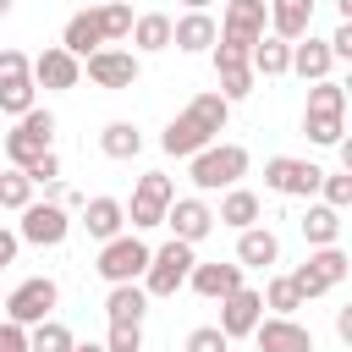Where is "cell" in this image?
<instances>
[{
    "label": "cell",
    "mask_w": 352,
    "mask_h": 352,
    "mask_svg": "<svg viewBox=\"0 0 352 352\" xmlns=\"http://www.w3.org/2000/svg\"><path fill=\"white\" fill-rule=\"evenodd\" d=\"M226 121H231V104H226L214 88H204V94H192L187 110L160 132V148H165L170 160H192L198 148H209V143L226 132Z\"/></svg>",
    "instance_id": "obj_1"
},
{
    "label": "cell",
    "mask_w": 352,
    "mask_h": 352,
    "mask_svg": "<svg viewBox=\"0 0 352 352\" xmlns=\"http://www.w3.org/2000/svg\"><path fill=\"white\" fill-rule=\"evenodd\" d=\"M192 187L198 192H226V187H242V176H248V148L242 143H209V148H198L192 154Z\"/></svg>",
    "instance_id": "obj_2"
},
{
    "label": "cell",
    "mask_w": 352,
    "mask_h": 352,
    "mask_svg": "<svg viewBox=\"0 0 352 352\" xmlns=\"http://www.w3.org/2000/svg\"><path fill=\"white\" fill-rule=\"evenodd\" d=\"M148 242L138 236V231H121V236H110V242H99V258H94V270H99V280L104 286H132V280H143V270H148Z\"/></svg>",
    "instance_id": "obj_3"
},
{
    "label": "cell",
    "mask_w": 352,
    "mask_h": 352,
    "mask_svg": "<svg viewBox=\"0 0 352 352\" xmlns=\"http://www.w3.org/2000/svg\"><path fill=\"white\" fill-rule=\"evenodd\" d=\"M192 264H198V253H192L187 242H176V236H170V242H160V248L148 253V270H143V280H138V286H143L148 297H176V292L187 286Z\"/></svg>",
    "instance_id": "obj_4"
},
{
    "label": "cell",
    "mask_w": 352,
    "mask_h": 352,
    "mask_svg": "<svg viewBox=\"0 0 352 352\" xmlns=\"http://www.w3.org/2000/svg\"><path fill=\"white\" fill-rule=\"evenodd\" d=\"M55 302H60V286H55L50 275H28L22 286H11V292H6V302H0V314H6L11 324H22V330H33V324H44V319H55Z\"/></svg>",
    "instance_id": "obj_5"
},
{
    "label": "cell",
    "mask_w": 352,
    "mask_h": 352,
    "mask_svg": "<svg viewBox=\"0 0 352 352\" xmlns=\"http://www.w3.org/2000/svg\"><path fill=\"white\" fill-rule=\"evenodd\" d=\"M55 148V116L50 110H28V116H16V126L6 132V160H11V170H28L38 154H50Z\"/></svg>",
    "instance_id": "obj_6"
},
{
    "label": "cell",
    "mask_w": 352,
    "mask_h": 352,
    "mask_svg": "<svg viewBox=\"0 0 352 352\" xmlns=\"http://www.w3.org/2000/svg\"><path fill=\"white\" fill-rule=\"evenodd\" d=\"M346 270H352V258H346V253H341V242H336V248H314V253H308L286 280L297 286V297H302V302H314V297H324L330 286H341V280H346Z\"/></svg>",
    "instance_id": "obj_7"
},
{
    "label": "cell",
    "mask_w": 352,
    "mask_h": 352,
    "mask_svg": "<svg viewBox=\"0 0 352 352\" xmlns=\"http://www.w3.org/2000/svg\"><path fill=\"white\" fill-rule=\"evenodd\" d=\"M170 198H176V182H170L165 170H148V176H138V187H132V204H121V209H126L132 231H154V226H165V209H170Z\"/></svg>",
    "instance_id": "obj_8"
},
{
    "label": "cell",
    "mask_w": 352,
    "mask_h": 352,
    "mask_svg": "<svg viewBox=\"0 0 352 352\" xmlns=\"http://www.w3.org/2000/svg\"><path fill=\"white\" fill-rule=\"evenodd\" d=\"M72 236V214H66V204H55V198H33L28 209H22V220H16V242H33V248H60Z\"/></svg>",
    "instance_id": "obj_9"
},
{
    "label": "cell",
    "mask_w": 352,
    "mask_h": 352,
    "mask_svg": "<svg viewBox=\"0 0 352 352\" xmlns=\"http://www.w3.org/2000/svg\"><path fill=\"white\" fill-rule=\"evenodd\" d=\"M319 176H324V170H319L314 160H292V154L264 160V187H270V192H280V198H308V204H314Z\"/></svg>",
    "instance_id": "obj_10"
},
{
    "label": "cell",
    "mask_w": 352,
    "mask_h": 352,
    "mask_svg": "<svg viewBox=\"0 0 352 352\" xmlns=\"http://www.w3.org/2000/svg\"><path fill=\"white\" fill-rule=\"evenodd\" d=\"M82 72H88V82H94V88L121 94V88H132V82H138V72H143V66H138V55H132V50H110V44H104V50H94V55L82 60Z\"/></svg>",
    "instance_id": "obj_11"
},
{
    "label": "cell",
    "mask_w": 352,
    "mask_h": 352,
    "mask_svg": "<svg viewBox=\"0 0 352 352\" xmlns=\"http://www.w3.org/2000/svg\"><path fill=\"white\" fill-rule=\"evenodd\" d=\"M258 319H264V297L253 292V286H236L231 297H220V336L226 341H236V336H253L258 330Z\"/></svg>",
    "instance_id": "obj_12"
},
{
    "label": "cell",
    "mask_w": 352,
    "mask_h": 352,
    "mask_svg": "<svg viewBox=\"0 0 352 352\" xmlns=\"http://www.w3.org/2000/svg\"><path fill=\"white\" fill-rule=\"evenodd\" d=\"M270 33V11H264V0H226V16H220V38H231V44H258Z\"/></svg>",
    "instance_id": "obj_13"
},
{
    "label": "cell",
    "mask_w": 352,
    "mask_h": 352,
    "mask_svg": "<svg viewBox=\"0 0 352 352\" xmlns=\"http://www.w3.org/2000/svg\"><path fill=\"white\" fill-rule=\"evenodd\" d=\"M77 82H82V60H77V55H66L60 44H50V50H38V55H33V88L66 94V88H77Z\"/></svg>",
    "instance_id": "obj_14"
},
{
    "label": "cell",
    "mask_w": 352,
    "mask_h": 352,
    "mask_svg": "<svg viewBox=\"0 0 352 352\" xmlns=\"http://www.w3.org/2000/svg\"><path fill=\"white\" fill-rule=\"evenodd\" d=\"M165 226H170V236H176V242L198 248V242L214 231V209H209L204 198H170V209H165Z\"/></svg>",
    "instance_id": "obj_15"
},
{
    "label": "cell",
    "mask_w": 352,
    "mask_h": 352,
    "mask_svg": "<svg viewBox=\"0 0 352 352\" xmlns=\"http://www.w3.org/2000/svg\"><path fill=\"white\" fill-rule=\"evenodd\" d=\"M253 341H258V352H314V330L297 319H275V314L258 319Z\"/></svg>",
    "instance_id": "obj_16"
},
{
    "label": "cell",
    "mask_w": 352,
    "mask_h": 352,
    "mask_svg": "<svg viewBox=\"0 0 352 352\" xmlns=\"http://www.w3.org/2000/svg\"><path fill=\"white\" fill-rule=\"evenodd\" d=\"M264 11H270V33L286 44L314 33V0H264Z\"/></svg>",
    "instance_id": "obj_17"
},
{
    "label": "cell",
    "mask_w": 352,
    "mask_h": 352,
    "mask_svg": "<svg viewBox=\"0 0 352 352\" xmlns=\"http://www.w3.org/2000/svg\"><path fill=\"white\" fill-rule=\"evenodd\" d=\"M187 286H192L198 297H209V302H220V297H231V292L242 286V264H220V258H209V264H192V275H187Z\"/></svg>",
    "instance_id": "obj_18"
},
{
    "label": "cell",
    "mask_w": 352,
    "mask_h": 352,
    "mask_svg": "<svg viewBox=\"0 0 352 352\" xmlns=\"http://www.w3.org/2000/svg\"><path fill=\"white\" fill-rule=\"evenodd\" d=\"M214 38H220V28H214V16H209V11H187V16H176V22H170V44H176V50H187V55L214 50Z\"/></svg>",
    "instance_id": "obj_19"
},
{
    "label": "cell",
    "mask_w": 352,
    "mask_h": 352,
    "mask_svg": "<svg viewBox=\"0 0 352 352\" xmlns=\"http://www.w3.org/2000/svg\"><path fill=\"white\" fill-rule=\"evenodd\" d=\"M275 258H280V236H275L270 226L236 231V264H242V270H270Z\"/></svg>",
    "instance_id": "obj_20"
},
{
    "label": "cell",
    "mask_w": 352,
    "mask_h": 352,
    "mask_svg": "<svg viewBox=\"0 0 352 352\" xmlns=\"http://www.w3.org/2000/svg\"><path fill=\"white\" fill-rule=\"evenodd\" d=\"M77 226H82L94 242H110V236H121V226H126V209H121V198H88Z\"/></svg>",
    "instance_id": "obj_21"
},
{
    "label": "cell",
    "mask_w": 352,
    "mask_h": 352,
    "mask_svg": "<svg viewBox=\"0 0 352 352\" xmlns=\"http://www.w3.org/2000/svg\"><path fill=\"white\" fill-rule=\"evenodd\" d=\"M60 50H66V55H77V60H88L94 50H104L99 16H94V11H77V16H66V28H60Z\"/></svg>",
    "instance_id": "obj_22"
},
{
    "label": "cell",
    "mask_w": 352,
    "mask_h": 352,
    "mask_svg": "<svg viewBox=\"0 0 352 352\" xmlns=\"http://www.w3.org/2000/svg\"><path fill=\"white\" fill-rule=\"evenodd\" d=\"M330 66H336V60H330V44H324V38L302 33V38L292 44V72H297L302 82H324V77H330Z\"/></svg>",
    "instance_id": "obj_23"
},
{
    "label": "cell",
    "mask_w": 352,
    "mask_h": 352,
    "mask_svg": "<svg viewBox=\"0 0 352 352\" xmlns=\"http://www.w3.org/2000/svg\"><path fill=\"white\" fill-rule=\"evenodd\" d=\"M258 214H264L258 192H248V187H226V198H220V209H214V226L248 231V226H258Z\"/></svg>",
    "instance_id": "obj_24"
},
{
    "label": "cell",
    "mask_w": 352,
    "mask_h": 352,
    "mask_svg": "<svg viewBox=\"0 0 352 352\" xmlns=\"http://www.w3.org/2000/svg\"><path fill=\"white\" fill-rule=\"evenodd\" d=\"M248 66H253V77H286V72H292V44L275 38V33H264V38L248 50Z\"/></svg>",
    "instance_id": "obj_25"
},
{
    "label": "cell",
    "mask_w": 352,
    "mask_h": 352,
    "mask_svg": "<svg viewBox=\"0 0 352 352\" xmlns=\"http://www.w3.org/2000/svg\"><path fill=\"white\" fill-rule=\"evenodd\" d=\"M297 226H302L308 248H336L341 242V209H330V204H308V214Z\"/></svg>",
    "instance_id": "obj_26"
},
{
    "label": "cell",
    "mask_w": 352,
    "mask_h": 352,
    "mask_svg": "<svg viewBox=\"0 0 352 352\" xmlns=\"http://www.w3.org/2000/svg\"><path fill=\"white\" fill-rule=\"evenodd\" d=\"M104 314H110V324H143V314H148V292H143L138 280H132V286H110Z\"/></svg>",
    "instance_id": "obj_27"
},
{
    "label": "cell",
    "mask_w": 352,
    "mask_h": 352,
    "mask_svg": "<svg viewBox=\"0 0 352 352\" xmlns=\"http://www.w3.org/2000/svg\"><path fill=\"white\" fill-rule=\"evenodd\" d=\"M126 38L138 44V55L170 50V16H165V11H143V16H132V33H126Z\"/></svg>",
    "instance_id": "obj_28"
},
{
    "label": "cell",
    "mask_w": 352,
    "mask_h": 352,
    "mask_svg": "<svg viewBox=\"0 0 352 352\" xmlns=\"http://www.w3.org/2000/svg\"><path fill=\"white\" fill-rule=\"evenodd\" d=\"M99 148H104V160H138L143 132H138L132 121H110V126L99 132Z\"/></svg>",
    "instance_id": "obj_29"
},
{
    "label": "cell",
    "mask_w": 352,
    "mask_h": 352,
    "mask_svg": "<svg viewBox=\"0 0 352 352\" xmlns=\"http://www.w3.org/2000/svg\"><path fill=\"white\" fill-rule=\"evenodd\" d=\"M38 104V88H33V77H0V116H28Z\"/></svg>",
    "instance_id": "obj_30"
},
{
    "label": "cell",
    "mask_w": 352,
    "mask_h": 352,
    "mask_svg": "<svg viewBox=\"0 0 352 352\" xmlns=\"http://www.w3.org/2000/svg\"><path fill=\"white\" fill-rule=\"evenodd\" d=\"M302 116H346V88H341L336 77L308 82V110H302Z\"/></svg>",
    "instance_id": "obj_31"
},
{
    "label": "cell",
    "mask_w": 352,
    "mask_h": 352,
    "mask_svg": "<svg viewBox=\"0 0 352 352\" xmlns=\"http://www.w3.org/2000/svg\"><path fill=\"white\" fill-rule=\"evenodd\" d=\"M72 330L60 324V319H44V324H33L28 330V352H72Z\"/></svg>",
    "instance_id": "obj_32"
},
{
    "label": "cell",
    "mask_w": 352,
    "mask_h": 352,
    "mask_svg": "<svg viewBox=\"0 0 352 352\" xmlns=\"http://www.w3.org/2000/svg\"><path fill=\"white\" fill-rule=\"evenodd\" d=\"M94 16H99V33H104V44L132 33V6H126V0H104V6H94Z\"/></svg>",
    "instance_id": "obj_33"
},
{
    "label": "cell",
    "mask_w": 352,
    "mask_h": 352,
    "mask_svg": "<svg viewBox=\"0 0 352 352\" xmlns=\"http://www.w3.org/2000/svg\"><path fill=\"white\" fill-rule=\"evenodd\" d=\"M258 297H264V308H275V319H297V308H302V297H297V286L286 275H275Z\"/></svg>",
    "instance_id": "obj_34"
},
{
    "label": "cell",
    "mask_w": 352,
    "mask_h": 352,
    "mask_svg": "<svg viewBox=\"0 0 352 352\" xmlns=\"http://www.w3.org/2000/svg\"><path fill=\"white\" fill-rule=\"evenodd\" d=\"M33 204V182H28V170H0V209H28Z\"/></svg>",
    "instance_id": "obj_35"
},
{
    "label": "cell",
    "mask_w": 352,
    "mask_h": 352,
    "mask_svg": "<svg viewBox=\"0 0 352 352\" xmlns=\"http://www.w3.org/2000/svg\"><path fill=\"white\" fill-rule=\"evenodd\" d=\"M302 132H308V143L336 148V143H341V132H346V116H302Z\"/></svg>",
    "instance_id": "obj_36"
},
{
    "label": "cell",
    "mask_w": 352,
    "mask_h": 352,
    "mask_svg": "<svg viewBox=\"0 0 352 352\" xmlns=\"http://www.w3.org/2000/svg\"><path fill=\"white\" fill-rule=\"evenodd\" d=\"M319 204L352 209V170H324V176H319Z\"/></svg>",
    "instance_id": "obj_37"
},
{
    "label": "cell",
    "mask_w": 352,
    "mask_h": 352,
    "mask_svg": "<svg viewBox=\"0 0 352 352\" xmlns=\"http://www.w3.org/2000/svg\"><path fill=\"white\" fill-rule=\"evenodd\" d=\"M104 352H143V324H110Z\"/></svg>",
    "instance_id": "obj_38"
},
{
    "label": "cell",
    "mask_w": 352,
    "mask_h": 352,
    "mask_svg": "<svg viewBox=\"0 0 352 352\" xmlns=\"http://www.w3.org/2000/svg\"><path fill=\"white\" fill-rule=\"evenodd\" d=\"M28 182H33V187H55V182H60V154H55V148L38 154V160L28 165Z\"/></svg>",
    "instance_id": "obj_39"
},
{
    "label": "cell",
    "mask_w": 352,
    "mask_h": 352,
    "mask_svg": "<svg viewBox=\"0 0 352 352\" xmlns=\"http://www.w3.org/2000/svg\"><path fill=\"white\" fill-rule=\"evenodd\" d=\"M187 352H231V341H226L214 324H198V330L187 336Z\"/></svg>",
    "instance_id": "obj_40"
},
{
    "label": "cell",
    "mask_w": 352,
    "mask_h": 352,
    "mask_svg": "<svg viewBox=\"0 0 352 352\" xmlns=\"http://www.w3.org/2000/svg\"><path fill=\"white\" fill-rule=\"evenodd\" d=\"M0 77H33V60L22 50H0Z\"/></svg>",
    "instance_id": "obj_41"
},
{
    "label": "cell",
    "mask_w": 352,
    "mask_h": 352,
    "mask_svg": "<svg viewBox=\"0 0 352 352\" xmlns=\"http://www.w3.org/2000/svg\"><path fill=\"white\" fill-rule=\"evenodd\" d=\"M324 44H330V60H352V22H341Z\"/></svg>",
    "instance_id": "obj_42"
},
{
    "label": "cell",
    "mask_w": 352,
    "mask_h": 352,
    "mask_svg": "<svg viewBox=\"0 0 352 352\" xmlns=\"http://www.w3.org/2000/svg\"><path fill=\"white\" fill-rule=\"evenodd\" d=\"M0 352H28V330L11 324V319H0Z\"/></svg>",
    "instance_id": "obj_43"
},
{
    "label": "cell",
    "mask_w": 352,
    "mask_h": 352,
    "mask_svg": "<svg viewBox=\"0 0 352 352\" xmlns=\"http://www.w3.org/2000/svg\"><path fill=\"white\" fill-rule=\"evenodd\" d=\"M16 248H22V242H16V231H6V226H0V270H6V264H16Z\"/></svg>",
    "instance_id": "obj_44"
},
{
    "label": "cell",
    "mask_w": 352,
    "mask_h": 352,
    "mask_svg": "<svg viewBox=\"0 0 352 352\" xmlns=\"http://www.w3.org/2000/svg\"><path fill=\"white\" fill-rule=\"evenodd\" d=\"M336 336L352 341V308H336Z\"/></svg>",
    "instance_id": "obj_45"
},
{
    "label": "cell",
    "mask_w": 352,
    "mask_h": 352,
    "mask_svg": "<svg viewBox=\"0 0 352 352\" xmlns=\"http://www.w3.org/2000/svg\"><path fill=\"white\" fill-rule=\"evenodd\" d=\"M72 352H104V341H72Z\"/></svg>",
    "instance_id": "obj_46"
},
{
    "label": "cell",
    "mask_w": 352,
    "mask_h": 352,
    "mask_svg": "<svg viewBox=\"0 0 352 352\" xmlns=\"http://www.w3.org/2000/svg\"><path fill=\"white\" fill-rule=\"evenodd\" d=\"M182 6H187V11H209V0H182Z\"/></svg>",
    "instance_id": "obj_47"
},
{
    "label": "cell",
    "mask_w": 352,
    "mask_h": 352,
    "mask_svg": "<svg viewBox=\"0 0 352 352\" xmlns=\"http://www.w3.org/2000/svg\"><path fill=\"white\" fill-rule=\"evenodd\" d=\"M11 6H16V0H0V16H11Z\"/></svg>",
    "instance_id": "obj_48"
},
{
    "label": "cell",
    "mask_w": 352,
    "mask_h": 352,
    "mask_svg": "<svg viewBox=\"0 0 352 352\" xmlns=\"http://www.w3.org/2000/svg\"><path fill=\"white\" fill-rule=\"evenodd\" d=\"M0 302H6V297H0Z\"/></svg>",
    "instance_id": "obj_49"
},
{
    "label": "cell",
    "mask_w": 352,
    "mask_h": 352,
    "mask_svg": "<svg viewBox=\"0 0 352 352\" xmlns=\"http://www.w3.org/2000/svg\"><path fill=\"white\" fill-rule=\"evenodd\" d=\"M99 6H104V0H99Z\"/></svg>",
    "instance_id": "obj_50"
}]
</instances>
